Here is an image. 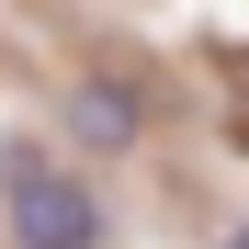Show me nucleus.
Returning <instances> with one entry per match:
<instances>
[{
  "mask_svg": "<svg viewBox=\"0 0 249 249\" xmlns=\"http://www.w3.org/2000/svg\"><path fill=\"white\" fill-rule=\"evenodd\" d=\"M12 238L23 249H102V204L79 170H12Z\"/></svg>",
  "mask_w": 249,
  "mask_h": 249,
  "instance_id": "nucleus-1",
  "label": "nucleus"
},
{
  "mask_svg": "<svg viewBox=\"0 0 249 249\" xmlns=\"http://www.w3.org/2000/svg\"><path fill=\"white\" fill-rule=\"evenodd\" d=\"M68 124H79L91 147H136V102H124V91H102V79H91V91L68 102Z\"/></svg>",
  "mask_w": 249,
  "mask_h": 249,
  "instance_id": "nucleus-2",
  "label": "nucleus"
},
{
  "mask_svg": "<svg viewBox=\"0 0 249 249\" xmlns=\"http://www.w3.org/2000/svg\"><path fill=\"white\" fill-rule=\"evenodd\" d=\"M227 249H249V227H238V238H227Z\"/></svg>",
  "mask_w": 249,
  "mask_h": 249,
  "instance_id": "nucleus-3",
  "label": "nucleus"
}]
</instances>
